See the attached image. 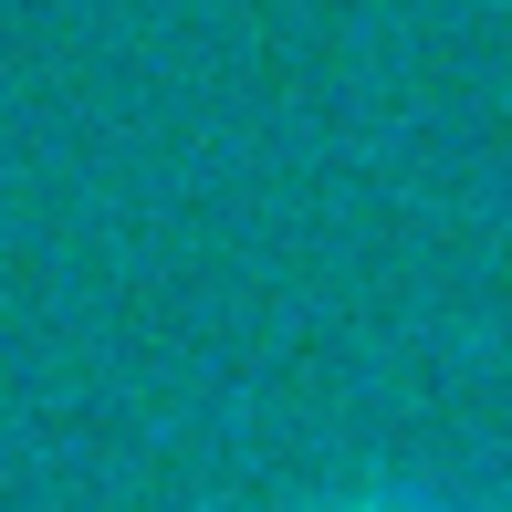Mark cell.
Here are the masks:
<instances>
[{
    "label": "cell",
    "instance_id": "obj_1",
    "mask_svg": "<svg viewBox=\"0 0 512 512\" xmlns=\"http://www.w3.org/2000/svg\"><path fill=\"white\" fill-rule=\"evenodd\" d=\"M387 512H429V502H387Z\"/></svg>",
    "mask_w": 512,
    "mask_h": 512
}]
</instances>
